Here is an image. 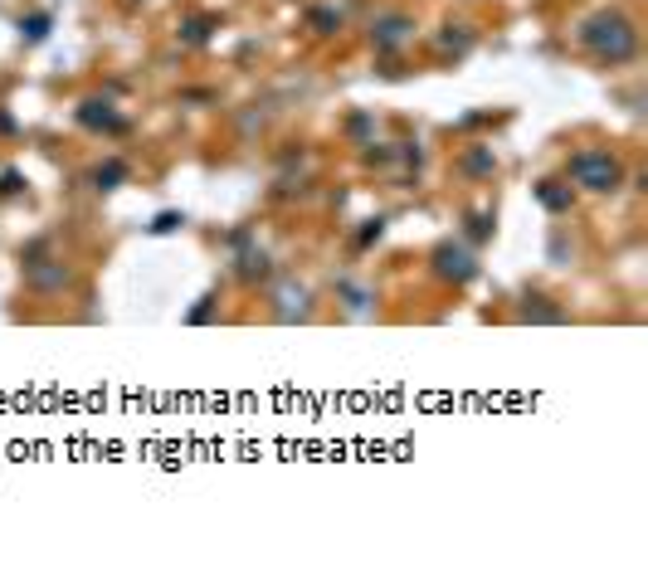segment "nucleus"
Masks as SVG:
<instances>
[{"instance_id": "obj_1", "label": "nucleus", "mask_w": 648, "mask_h": 570, "mask_svg": "<svg viewBox=\"0 0 648 570\" xmlns=\"http://www.w3.org/2000/svg\"><path fill=\"white\" fill-rule=\"evenodd\" d=\"M576 171H580L585 181L595 185V191L614 185V175H619V171H614V161H604V157H580V161H576Z\"/></svg>"}]
</instances>
